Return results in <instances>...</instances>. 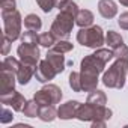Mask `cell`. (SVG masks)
Segmentation results:
<instances>
[{
	"instance_id": "cell-1",
	"label": "cell",
	"mask_w": 128,
	"mask_h": 128,
	"mask_svg": "<svg viewBox=\"0 0 128 128\" xmlns=\"http://www.w3.org/2000/svg\"><path fill=\"white\" fill-rule=\"evenodd\" d=\"M112 57H114L113 50H104V48H100L96 53L86 56L82 60V74L98 77V74L102 72L104 66L108 63Z\"/></svg>"
},
{
	"instance_id": "cell-2",
	"label": "cell",
	"mask_w": 128,
	"mask_h": 128,
	"mask_svg": "<svg viewBox=\"0 0 128 128\" xmlns=\"http://www.w3.org/2000/svg\"><path fill=\"white\" fill-rule=\"evenodd\" d=\"M126 72H128V60L126 59H118L108 68V71L104 74L102 83L107 88L120 89V88H124Z\"/></svg>"
},
{
	"instance_id": "cell-3",
	"label": "cell",
	"mask_w": 128,
	"mask_h": 128,
	"mask_svg": "<svg viewBox=\"0 0 128 128\" xmlns=\"http://www.w3.org/2000/svg\"><path fill=\"white\" fill-rule=\"evenodd\" d=\"M77 41L90 48H98L104 44V33L100 26H92V27H82L80 32L77 33Z\"/></svg>"
},
{
	"instance_id": "cell-4",
	"label": "cell",
	"mask_w": 128,
	"mask_h": 128,
	"mask_svg": "<svg viewBox=\"0 0 128 128\" xmlns=\"http://www.w3.org/2000/svg\"><path fill=\"white\" fill-rule=\"evenodd\" d=\"M74 20H76L74 15L66 14V12H60V14L54 18L50 32H51L57 39H66V38L71 35L72 26H74Z\"/></svg>"
},
{
	"instance_id": "cell-5",
	"label": "cell",
	"mask_w": 128,
	"mask_h": 128,
	"mask_svg": "<svg viewBox=\"0 0 128 128\" xmlns=\"http://www.w3.org/2000/svg\"><path fill=\"white\" fill-rule=\"evenodd\" d=\"M3 23H5V36L12 42L20 36L21 32V17L20 12L12 9V11H5L2 12Z\"/></svg>"
},
{
	"instance_id": "cell-6",
	"label": "cell",
	"mask_w": 128,
	"mask_h": 128,
	"mask_svg": "<svg viewBox=\"0 0 128 128\" xmlns=\"http://www.w3.org/2000/svg\"><path fill=\"white\" fill-rule=\"evenodd\" d=\"M33 100L41 107H44V106H53V104H57L62 100V90L57 86H54V84H48V86L42 88L41 90H38L35 94Z\"/></svg>"
},
{
	"instance_id": "cell-7",
	"label": "cell",
	"mask_w": 128,
	"mask_h": 128,
	"mask_svg": "<svg viewBox=\"0 0 128 128\" xmlns=\"http://www.w3.org/2000/svg\"><path fill=\"white\" fill-rule=\"evenodd\" d=\"M18 56L23 63H29V65L36 66V62L39 60V48L36 44L23 42L18 47Z\"/></svg>"
},
{
	"instance_id": "cell-8",
	"label": "cell",
	"mask_w": 128,
	"mask_h": 128,
	"mask_svg": "<svg viewBox=\"0 0 128 128\" xmlns=\"http://www.w3.org/2000/svg\"><path fill=\"white\" fill-rule=\"evenodd\" d=\"M56 74H57L56 70L53 68V65H51L47 59L39 62V66H38L36 71H35V77H36L38 82H41V83H45V82L53 80V77H54Z\"/></svg>"
},
{
	"instance_id": "cell-9",
	"label": "cell",
	"mask_w": 128,
	"mask_h": 128,
	"mask_svg": "<svg viewBox=\"0 0 128 128\" xmlns=\"http://www.w3.org/2000/svg\"><path fill=\"white\" fill-rule=\"evenodd\" d=\"M0 100H2L3 104L6 106H11L14 110H23L24 106H26V100L24 96L20 94V92H15V90H11L8 94H2V96H0Z\"/></svg>"
},
{
	"instance_id": "cell-10",
	"label": "cell",
	"mask_w": 128,
	"mask_h": 128,
	"mask_svg": "<svg viewBox=\"0 0 128 128\" xmlns=\"http://www.w3.org/2000/svg\"><path fill=\"white\" fill-rule=\"evenodd\" d=\"M80 102L77 101H68L65 104H62L57 110V114L60 119H71V118H76L77 114V108H78Z\"/></svg>"
},
{
	"instance_id": "cell-11",
	"label": "cell",
	"mask_w": 128,
	"mask_h": 128,
	"mask_svg": "<svg viewBox=\"0 0 128 128\" xmlns=\"http://www.w3.org/2000/svg\"><path fill=\"white\" fill-rule=\"evenodd\" d=\"M35 66L33 65H29V63H23L21 62V65L17 71V80L20 84H27L29 80L32 78V76H35Z\"/></svg>"
},
{
	"instance_id": "cell-12",
	"label": "cell",
	"mask_w": 128,
	"mask_h": 128,
	"mask_svg": "<svg viewBox=\"0 0 128 128\" xmlns=\"http://www.w3.org/2000/svg\"><path fill=\"white\" fill-rule=\"evenodd\" d=\"M98 11L104 18H113L118 14V8L113 0H101L98 3Z\"/></svg>"
},
{
	"instance_id": "cell-13",
	"label": "cell",
	"mask_w": 128,
	"mask_h": 128,
	"mask_svg": "<svg viewBox=\"0 0 128 128\" xmlns=\"http://www.w3.org/2000/svg\"><path fill=\"white\" fill-rule=\"evenodd\" d=\"M0 88H2V94H8L11 90H14V84H15V72L11 71H3L2 70V76H0Z\"/></svg>"
},
{
	"instance_id": "cell-14",
	"label": "cell",
	"mask_w": 128,
	"mask_h": 128,
	"mask_svg": "<svg viewBox=\"0 0 128 128\" xmlns=\"http://www.w3.org/2000/svg\"><path fill=\"white\" fill-rule=\"evenodd\" d=\"M47 60L53 65V68L56 70V72H62L65 70V57L62 56V53H57V51H53L50 50L48 54H47Z\"/></svg>"
},
{
	"instance_id": "cell-15",
	"label": "cell",
	"mask_w": 128,
	"mask_h": 128,
	"mask_svg": "<svg viewBox=\"0 0 128 128\" xmlns=\"http://www.w3.org/2000/svg\"><path fill=\"white\" fill-rule=\"evenodd\" d=\"M54 8H57L60 12H66L71 15H77L78 14V6L72 2V0H54Z\"/></svg>"
},
{
	"instance_id": "cell-16",
	"label": "cell",
	"mask_w": 128,
	"mask_h": 128,
	"mask_svg": "<svg viewBox=\"0 0 128 128\" xmlns=\"http://www.w3.org/2000/svg\"><path fill=\"white\" fill-rule=\"evenodd\" d=\"M92 23H94V14L88 9H82L76 15V24L80 27H89Z\"/></svg>"
},
{
	"instance_id": "cell-17",
	"label": "cell",
	"mask_w": 128,
	"mask_h": 128,
	"mask_svg": "<svg viewBox=\"0 0 128 128\" xmlns=\"http://www.w3.org/2000/svg\"><path fill=\"white\" fill-rule=\"evenodd\" d=\"M41 26H42V23H41V18L38 17V15H35V14H29L26 18H24V27L27 29V30H39L41 29Z\"/></svg>"
},
{
	"instance_id": "cell-18",
	"label": "cell",
	"mask_w": 128,
	"mask_h": 128,
	"mask_svg": "<svg viewBox=\"0 0 128 128\" xmlns=\"http://www.w3.org/2000/svg\"><path fill=\"white\" fill-rule=\"evenodd\" d=\"M106 101H107L106 94L101 92V90H96V89L92 90L90 95L88 96V102H89V104H94V106H104Z\"/></svg>"
},
{
	"instance_id": "cell-19",
	"label": "cell",
	"mask_w": 128,
	"mask_h": 128,
	"mask_svg": "<svg viewBox=\"0 0 128 128\" xmlns=\"http://www.w3.org/2000/svg\"><path fill=\"white\" fill-rule=\"evenodd\" d=\"M56 113L57 112H56V108L53 106H44L39 110V119L44 120V122H51L56 118Z\"/></svg>"
},
{
	"instance_id": "cell-20",
	"label": "cell",
	"mask_w": 128,
	"mask_h": 128,
	"mask_svg": "<svg viewBox=\"0 0 128 128\" xmlns=\"http://www.w3.org/2000/svg\"><path fill=\"white\" fill-rule=\"evenodd\" d=\"M39 110H41V106L33 100V101L26 102V106L23 108V113L29 118H36V116H39Z\"/></svg>"
},
{
	"instance_id": "cell-21",
	"label": "cell",
	"mask_w": 128,
	"mask_h": 128,
	"mask_svg": "<svg viewBox=\"0 0 128 128\" xmlns=\"http://www.w3.org/2000/svg\"><path fill=\"white\" fill-rule=\"evenodd\" d=\"M106 42L112 47V50H114L116 47H119V45L124 44V39H122V36H120L119 33H116V32H113V30H108V33H107V36H106Z\"/></svg>"
},
{
	"instance_id": "cell-22",
	"label": "cell",
	"mask_w": 128,
	"mask_h": 128,
	"mask_svg": "<svg viewBox=\"0 0 128 128\" xmlns=\"http://www.w3.org/2000/svg\"><path fill=\"white\" fill-rule=\"evenodd\" d=\"M18 68H20V63H18V60L14 59V57H6V59L3 60V63H2V70H3V71H11V72H15V74H17Z\"/></svg>"
},
{
	"instance_id": "cell-23",
	"label": "cell",
	"mask_w": 128,
	"mask_h": 128,
	"mask_svg": "<svg viewBox=\"0 0 128 128\" xmlns=\"http://www.w3.org/2000/svg\"><path fill=\"white\" fill-rule=\"evenodd\" d=\"M39 44L42 47H47V48H51L54 44H56V36L51 33V32H47V33H42L39 35Z\"/></svg>"
},
{
	"instance_id": "cell-24",
	"label": "cell",
	"mask_w": 128,
	"mask_h": 128,
	"mask_svg": "<svg viewBox=\"0 0 128 128\" xmlns=\"http://www.w3.org/2000/svg\"><path fill=\"white\" fill-rule=\"evenodd\" d=\"M50 50H53V51H57V53H68V51H71L72 50V44L71 42H68V41H59V42H56Z\"/></svg>"
},
{
	"instance_id": "cell-25",
	"label": "cell",
	"mask_w": 128,
	"mask_h": 128,
	"mask_svg": "<svg viewBox=\"0 0 128 128\" xmlns=\"http://www.w3.org/2000/svg\"><path fill=\"white\" fill-rule=\"evenodd\" d=\"M70 86L76 92L83 90V88H82V76L78 72H71V76H70Z\"/></svg>"
},
{
	"instance_id": "cell-26",
	"label": "cell",
	"mask_w": 128,
	"mask_h": 128,
	"mask_svg": "<svg viewBox=\"0 0 128 128\" xmlns=\"http://www.w3.org/2000/svg\"><path fill=\"white\" fill-rule=\"evenodd\" d=\"M21 39H23V42H27V44H39V36L36 35L35 30L24 32L23 36H21Z\"/></svg>"
},
{
	"instance_id": "cell-27",
	"label": "cell",
	"mask_w": 128,
	"mask_h": 128,
	"mask_svg": "<svg viewBox=\"0 0 128 128\" xmlns=\"http://www.w3.org/2000/svg\"><path fill=\"white\" fill-rule=\"evenodd\" d=\"M113 54L118 59H126L128 60V47L125 44H122V45H119V47H116L113 50Z\"/></svg>"
},
{
	"instance_id": "cell-28",
	"label": "cell",
	"mask_w": 128,
	"mask_h": 128,
	"mask_svg": "<svg viewBox=\"0 0 128 128\" xmlns=\"http://www.w3.org/2000/svg\"><path fill=\"white\" fill-rule=\"evenodd\" d=\"M36 2L44 12H50L54 8V0H36Z\"/></svg>"
},
{
	"instance_id": "cell-29",
	"label": "cell",
	"mask_w": 128,
	"mask_h": 128,
	"mask_svg": "<svg viewBox=\"0 0 128 128\" xmlns=\"http://www.w3.org/2000/svg\"><path fill=\"white\" fill-rule=\"evenodd\" d=\"M15 9V0H2V12Z\"/></svg>"
},
{
	"instance_id": "cell-30",
	"label": "cell",
	"mask_w": 128,
	"mask_h": 128,
	"mask_svg": "<svg viewBox=\"0 0 128 128\" xmlns=\"http://www.w3.org/2000/svg\"><path fill=\"white\" fill-rule=\"evenodd\" d=\"M14 116H12V112H9L8 108H2V124H8L11 119H12Z\"/></svg>"
},
{
	"instance_id": "cell-31",
	"label": "cell",
	"mask_w": 128,
	"mask_h": 128,
	"mask_svg": "<svg viewBox=\"0 0 128 128\" xmlns=\"http://www.w3.org/2000/svg\"><path fill=\"white\" fill-rule=\"evenodd\" d=\"M119 26H120L122 29L128 30V12L120 14V17H119Z\"/></svg>"
},
{
	"instance_id": "cell-32",
	"label": "cell",
	"mask_w": 128,
	"mask_h": 128,
	"mask_svg": "<svg viewBox=\"0 0 128 128\" xmlns=\"http://www.w3.org/2000/svg\"><path fill=\"white\" fill-rule=\"evenodd\" d=\"M119 2H120L124 6H128V0H119Z\"/></svg>"
}]
</instances>
